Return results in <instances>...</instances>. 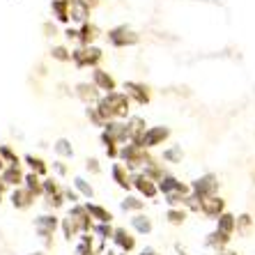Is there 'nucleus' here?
Here are the masks:
<instances>
[{
	"label": "nucleus",
	"instance_id": "nucleus-1",
	"mask_svg": "<svg viewBox=\"0 0 255 255\" xmlns=\"http://www.w3.org/2000/svg\"><path fill=\"white\" fill-rule=\"evenodd\" d=\"M95 106L106 122L108 120H129L131 118V99L122 90H115V92L104 95L99 99V104H95Z\"/></svg>",
	"mask_w": 255,
	"mask_h": 255
},
{
	"label": "nucleus",
	"instance_id": "nucleus-2",
	"mask_svg": "<svg viewBox=\"0 0 255 255\" xmlns=\"http://www.w3.org/2000/svg\"><path fill=\"white\" fill-rule=\"evenodd\" d=\"M118 159L125 163V168L129 172H140L147 163L154 161L149 156V149H145L142 145H138V142H127V145H122Z\"/></svg>",
	"mask_w": 255,
	"mask_h": 255
},
{
	"label": "nucleus",
	"instance_id": "nucleus-3",
	"mask_svg": "<svg viewBox=\"0 0 255 255\" xmlns=\"http://www.w3.org/2000/svg\"><path fill=\"white\" fill-rule=\"evenodd\" d=\"M106 42L113 48H129V46L140 44V35H138L131 25L120 23V25H115V28H111L106 32Z\"/></svg>",
	"mask_w": 255,
	"mask_h": 255
},
{
	"label": "nucleus",
	"instance_id": "nucleus-4",
	"mask_svg": "<svg viewBox=\"0 0 255 255\" xmlns=\"http://www.w3.org/2000/svg\"><path fill=\"white\" fill-rule=\"evenodd\" d=\"M104 60V51L99 46H78L71 51V62L76 69H97Z\"/></svg>",
	"mask_w": 255,
	"mask_h": 255
},
{
	"label": "nucleus",
	"instance_id": "nucleus-5",
	"mask_svg": "<svg viewBox=\"0 0 255 255\" xmlns=\"http://www.w3.org/2000/svg\"><path fill=\"white\" fill-rule=\"evenodd\" d=\"M122 92L131 99V104H136V106H147L149 101H152V88L147 83H142V81H125L122 85Z\"/></svg>",
	"mask_w": 255,
	"mask_h": 255
},
{
	"label": "nucleus",
	"instance_id": "nucleus-6",
	"mask_svg": "<svg viewBox=\"0 0 255 255\" xmlns=\"http://www.w3.org/2000/svg\"><path fill=\"white\" fill-rule=\"evenodd\" d=\"M219 186H221L219 177L212 175V172H207V175H202V177L191 182V193H196L200 200H205V198H209V196H216Z\"/></svg>",
	"mask_w": 255,
	"mask_h": 255
},
{
	"label": "nucleus",
	"instance_id": "nucleus-7",
	"mask_svg": "<svg viewBox=\"0 0 255 255\" xmlns=\"http://www.w3.org/2000/svg\"><path fill=\"white\" fill-rule=\"evenodd\" d=\"M170 136H172V131H170V127H166V125L147 127L145 138H142V147H145V149H154V147H159V145H163V142H166Z\"/></svg>",
	"mask_w": 255,
	"mask_h": 255
},
{
	"label": "nucleus",
	"instance_id": "nucleus-8",
	"mask_svg": "<svg viewBox=\"0 0 255 255\" xmlns=\"http://www.w3.org/2000/svg\"><path fill=\"white\" fill-rule=\"evenodd\" d=\"M74 95L83 101L85 106H95V104H99L104 92H101L92 81H81V83H76V88H74Z\"/></svg>",
	"mask_w": 255,
	"mask_h": 255
},
{
	"label": "nucleus",
	"instance_id": "nucleus-9",
	"mask_svg": "<svg viewBox=\"0 0 255 255\" xmlns=\"http://www.w3.org/2000/svg\"><path fill=\"white\" fill-rule=\"evenodd\" d=\"M55 228H58V216H53V214H42V216H37V219H35L37 235H39V237H42L48 246H51V237H53Z\"/></svg>",
	"mask_w": 255,
	"mask_h": 255
},
{
	"label": "nucleus",
	"instance_id": "nucleus-10",
	"mask_svg": "<svg viewBox=\"0 0 255 255\" xmlns=\"http://www.w3.org/2000/svg\"><path fill=\"white\" fill-rule=\"evenodd\" d=\"M90 81L97 85V88L104 92V95H108V92H115L118 90V81L113 78V74H108L106 69H101V67H97V69L90 71Z\"/></svg>",
	"mask_w": 255,
	"mask_h": 255
},
{
	"label": "nucleus",
	"instance_id": "nucleus-11",
	"mask_svg": "<svg viewBox=\"0 0 255 255\" xmlns=\"http://www.w3.org/2000/svg\"><path fill=\"white\" fill-rule=\"evenodd\" d=\"M131 184L145 198H156V193H159V184L152 182L149 177H145L142 172H133V175H131Z\"/></svg>",
	"mask_w": 255,
	"mask_h": 255
},
{
	"label": "nucleus",
	"instance_id": "nucleus-12",
	"mask_svg": "<svg viewBox=\"0 0 255 255\" xmlns=\"http://www.w3.org/2000/svg\"><path fill=\"white\" fill-rule=\"evenodd\" d=\"M159 193H163V196H170V193H184V196H189L191 186L184 184V182H179L177 177H172V175L166 172L159 182Z\"/></svg>",
	"mask_w": 255,
	"mask_h": 255
},
{
	"label": "nucleus",
	"instance_id": "nucleus-13",
	"mask_svg": "<svg viewBox=\"0 0 255 255\" xmlns=\"http://www.w3.org/2000/svg\"><path fill=\"white\" fill-rule=\"evenodd\" d=\"M223 209H226V200L221 196H209L200 202V212L205 216H209V219H219L223 214Z\"/></svg>",
	"mask_w": 255,
	"mask_h": 255
},
{
	"label": "nucleus",
	"instance_id": "nucleus-14",
	"mask_svg": "<svg viewBox=\"0 0 255 255\" xmlns=\"http://www.w3.org/2000/svg\"><path fill=\"white\" fill-rule=\"evenodd\" d=\"M90 9L88 5H85V0H71L69 2V18H71V23H78V25H83L90 21Z\"/></svg>",
	"mask_w": 255,
	"mask_h": 255
},
{
	"label": "nucleus",
	"instance_id": "nucleus-15",
	"mask_svg": "<svg viewBox=\"0 0 255 255\" xmlns=\"http://www.w3.org/2000/svg\"><path fill=\"white\" fill-rule=\"evenodd\" d=\"M127 127H129V133H131V142H138L142 145V138H145V131H147V122L142 115H131L127 120Z\"/></svg>",
	"mask_w": 255,
	"mask_h": 255
},
{
	"label": "nucleus",
	"instance_id": "nucleus-16",
	"mask_svg": "<svg viewBox=\"0 0 255 255\" xmlns=\"http://www.w3.org/2000/svg\"><path fill=\"white\" fill-rule=\"evenodd\" d=\"M35 193L32 191H28L25 186H16V189L12 191V196H9V200H12V205L16 209H28L35 205Z\"/></svg>",
	"mask_w": 255,
	"mask_h": 255
},
{
	"label": "nucleus",
	"instance_id": "nucleus-17",
	"mask_svg": "<svg viewBox=\"0 0 255 255\" xmlns=\"http://www.w3.org/2000/svg\"><path fill=\"white\" fill-rule=\"evenodd\" d=\"M101 37V30L97 28L95 23H83V25H78V44L81 46H95V42Z\"/></svg>",
	"mask_w": 255,
	"mask_h": 255
},
{
	"label": "nucleus",
	"instance_id": "nucleus-18",
	"mask_svg": "<svg viewBox=\"0 0 255 255\" xmlns=\"http://www.w3.org/2000/svg\"><path fill=\"white\" fill-rule=\"evenodd\" d=\"M69 216L78 223L81 232H90V230H92V216L88 214L85 205H74V207H71V212H69Z\"/></svg>",
	"mask_w": 255,
	"mask_h": 255
},
{
	"label": "nucleus",
	"instance_id": "nucleus-19",
	"mask_svg": "<svg viewBox=\"0 0 255 255\" xmlns=\"http://www.w3.org/2000/svg\"><path fill=\"white\" fill-rule=\"evenodd\" d=\"M111 177H113V182L120 186V189H127L129 191L131 186V172L125 168V163H113L111 166Z\"/></svg>",
	"mask_w": 255,
	"mask_h": 255
},
{
	"label": "nucleus",
	"instance_id": "nucleus-20",
	"mask_svg": "<svg viewBox=\"0 0 255 255\" xmlns=\"http://www.w3.org/2000/svg\"><path fill=\"white\" fill-rule=\"evenodd\" d=\"M0 177L7 186H23L25 172L21 170V166H5V170L0 172Z\"/></svg>",
	"mask_w": 255,
	"mask_h": 255
},
{
	"label": "nucleus",
	"instance_id": "nucleus-21",
	"mask_svg": "<svg viewBox=\"0 0 255 255\" xmlns=\"http://www.w3.org/2000/svg\"><path fill=\"white\" fill-rule=\"evenodd\" d=\"M69 2H71V0H51V12H53V18L58 21V23H62V25L71 23V18H69Z\"/></svg>",
	"mask_w": 255,
	"mask_h": 255
},
{
	"label": "nucleus",
	"instance_id": "nucleus-22",
	"mask_svg": "<svg viewBox=\"0 0 255 255\" xmlns=\"http://www.w3.org/2000/svg\"><path fill=\"white\" fill-rule=\"evenodd\" d=\"M113 242L118 244V246L125 251V253H129V251L136 249V237H131L129 232H127V228H115Z\"/></svg>",
	"mask_w": 255,
	"mask_h": 255
},
{
	"label": "nucleus",
	"instance_id": "nucleus-23",
	"mask_svg": "<svg viewBox=\"0 0 255 255\" xmlns=\"http://www.w3.org/2000/svg\"><path fill=\"white\" fill-rule=\"evenodd\" d=\"M85 209H88V214L92 219H97V223H111L113 221V214L108 212L106 207L97 205V202H85Z\"/></svg>",
	"mask_w": 255,
	"mask_h": 255
},
{
	"label": "nucleus",
	"instance_id": "nucleus-24",
	"mask_svg": "<svg viewBox=\"0 0 255 255\" xmlns=\"http://www.w3.org/2000/svg\"><path fill=\"white\" fill-rule=\"evenodd\" d=\"M23 161L28 163V168H30V172H35V175H39V177H44L48 172V166H46V161L44 159H39V156H35V154H25L23 156Z\"/></svg>",
	"mask_w": 255,
	"mask_h": 255
},
{
	"label": "nucleus",
	"instance_id": "nucleus-25",
	"mask_svg": "<svg viewBox=\"0 0 255 255\" xmlns=\"http://www.w3.org/2000/svg\"><path fill=\"white\" fill-rule=\"evenodd\" d=\"M216 221H219V226H216V230L223 232V235H232V230L237 228V219H235L232 214H228V212H223Z\"/></svg>",
	"mask_w": 255,
	"mask_h": 255
},
{
	"label": "nucleus",
	"instance_id": "nucleus-26",
	"mask_svg": "<svg viewBox=\"0 0 255 255\" xmlns=\"http://www.w3.org/2000/svg\"><path fill=\"white\" fill-rule=\"evenodd\" d=\"M23 186L28 191H32L35 196H42V193H44V191H42V177H39V175H35V172H25Z\"/></svg>",
	"mask_w": 255,
	"mask_h": 255
},
{
	"label": "nucleus",
	"instance_id": "nucleus-27",
	"mask_svg": "<svg viewBox=\"0 0 255 255\" xmlns=\"http://www.w3.org/2000/svg\"><path fill=\"white\" fill-rule=\"evenodd\" d=\"M53 149H55V154L62 156V159H74V147H71V142L67 138H58L53 142Z\"/></svg>",
	"mask_w": 255,
	"mask_h": 255
},
{
	"label": "nucleus",
	"instance_id": "nucleus-28",
	"mask_svg": "<svg viewBox=\"0 0 255 255\" xmlns=\"http://www.w3.org/2000/svg\"><path fill=\"white\" fill-rule=\"evenodd\" d=\"M142 175H145V177H149L152 179V182H156V184H159L161 182V177H163V175H166V170H163V168L159 166V163H156V161H152V163H147V166L142 168Z\"/></svg>",
	"mask_w": 255,
	"mask_h": 255
},
{
	"label": "nucleus",
	"instance_id": "nucleus-29",
	"mask_svg": "<svg viewBox=\"0 0 255 255\" xmlns=\"http://www.w3.org/2000/svg\"><path fill=\"white\" fill-rule=\"evenodd\" d=\"M182 159H184L182 145H170L168 149H163V161L166 163H182Z\"/></svg>",
	"mask_w": 255,
	"mask_h": 255
},
{
	"label": "nucleus",
	"instance_id": "nucleus-30",
	"mask_svg": "<svg viewBox=\"0 0 255 255\" xmlns=\"http://www.w3.org/2000/svg\"><path fill=\"white\" fill-rule=\"evenodd\" d=\"M131 226L136 228L140 235H147V232H152V221H149L147 216H142V214H136V216L131 219Z\"/></svg>",
	"mask_w": 255,
	"mask_h": 255
},
{
	"label": "nucleus",
	"instance_id": "nucleus-31",
	"mask_svg": "<svg viewBox=\"0 0 255 255\" xmlns=\"http://www.w3.org/2000/svg\"><path fill=\"white\" fill-rule=\"evenodd\" d=\"M0 156L5 161V166H21V159H18L16 152L9 145H0Z\"/></svg>",
	"mask_w": 255,
	"mask_h": 255
},
{
	"label": "nucleus",
	"instance_id": "nucleus-32",
	"mask_svg": "<svg viewBox=\"0 0 255 255\" xmlns=\"http://www.w3.org/2000/svg\"><path fill=\"white\" fill-rule=\"evenodd\" d=\"M120 207L125 209V212H140V209L145 207V202H142L140 198H136V196H127L125 200L120 202Z\"/></svg>",
	"mask_w": 255,
	"mask_h": 255
},
{
	"label": "nucleus",
	"instance_id": "nucleus-33",
	"mask_svg": "<svg viewBox=\"0 0 255 255\" xmlns=\"http://www.w3.org/2000/svg\"><path fill=\"white\" fill-rule=\"evenodd\" d=\"M62 232H65V239L71 242V237H76L78 232H81V228H78V223L71 216H67V219H62Z\"/></svg>",
	"mask_w": 255,
	"mask_h": 255
},
{
	"label": "nucleus",
	"instance_id": "nucleus-34",
	"mask_svg": "<svg viewBox=\"0 0 255 255\" xmlns=\"http://www.w3.org/2000/svg\"><path fill=\"white\" fill-rule=\"evenodd\" d=\"M166 219L170 221L172 226H182V223L186 221V212L182 207H170L168 209V214H166Z\"/></svg>",
	"mask_w": 255,
	"mask_h": 255
},
{
	"label": "nucleus",
	"instance_id": "nucleus-35",
	"mask_svg": "<svg viewBox=\"0 0 255 255\" xmlns=\"http://www.w3.org/2000/svg\"><path fill=\"white\" fill-rule=\"evenodd\" d=\"M51 58L58 60V62H71V51L62 44H58V46L51 48Z\"/></svg>",
	"mask_w": 255,
	"mask_h": 255
},
{
	"label": "nucleus",
	"instance_id": "nucleus-36",
	"mask_svg": "<svg viewBox=\"0 0 255 255\" xmlns=\"http://www.w3.org/2000/svg\"><path fill=\"white\" fill-rule=\"evenodd\" d=\"M65 191H60V193H53V196H44V202H46L48 209H60L65 205Z\"/></svg>",
	"mask_w": 255,
	"mask_h": 255
},
{
	"label": "nucleus",
	"instance_id": "nucleus-37",
	"mask_svg": "<svg viewBox=\"0 0 255 255\" xmlns=\"http://www.w3.org/2000/svg\"><path fill=\"white\" fill-rule=\"evenodd\" d=\"M85 118H88L95 127H99V129H104V125H106V120L101 118V113L97 111V106H88V108H85Z\"/></svg>",
	"mask_w": 255,
	"mask_h": 255
},
{
	"label": "nucleus",
	"instance_id": "nucleus-38",
	"mask_svg": "<svg viewBox=\"0 0 255 255\" xmlns=\"http://www.w3.org/2000/svg\"><path fill=\"white\" fill-rule=\"evenodd\" d=\"M74 189H76L83 198H92V196H95V189H92V186H90L83 177H76V179H74Z\"/></svg>",
	"mask_w": 255,
	"mask_h": 255
},
{
	"label": "nucleus",
	"instance_id": "nucleus-39",
	"mask_svg": "<svg viewBox=\"0 0 255 255\" xmlns=\"http://www.w3.org/2000/svg\"><path fill=\"white\" fill-rule=\"evenodd\" d=\"M92 232H95L99 239H113V228H111V223H97V226H92Z\"/></svg>",
	"mask_w": 255,
	"mask_h": 255
},
{
	"label": "nucleus",
	"instance_id": "nucleus-40",
	"mask_svg": "<svg viewBox=\"0 0 255 255\" xmlns=\"http://www.w3.org/2000/svg\"><path fill=\"white\" fill-rule=\"evenodd\" d=\"M42 196H53V193H60V191H62V186L58 184V182H55V179H42Z\"/></svg>",
	"mask_w": 255,
	"mask_h": 255
},
{
	"label": "nucleus",
	"instance_id": "nucleus-41",
	"mask_svg": "<svg viewBox=\"0 0 255 255\" xmlns=\"http://www.w3.org/2000/svg\"><path fill=\"white\" fill-rule=\"evenodd\" d=\"M228 239H230V235H223V232H212L207 239V246H223V244H228Z\"/></svg>",
	"mask_w": 255,
	"mask_h": 255
},
{
	"label": "nucleus",
	"instance_id": "nucleus-42",
	"mask_svg": "<svg viewBox=\"0 0 255 255\" xmlns=\"http://www.w3.org/2000/svg\"><path fill=\"white\" fill-rule=\"evenodd\" d=\"M62 191H65V198L71 205H78V200H81V193H78V191H74V189H62Z\"/></svg>",
	"mask_w": 255,
	"mask_h": 255
},
{
	"label": "nucleus",
	"instance_id": "nucleus-43",
	"mask_svg": "<svg viewBox=\"0 0 255 255\" xmlns=\"http://www.w3.org/2000/svg\"><path fill=\"white\" fill-rule=\"evenodd\" d=\"M85 168H88V170L92 172V175H99V172H101L99 161H97V159H88V161H85Z\"/></svg>",
	"mask_w": 255,
	"mask_h": 255
},
{
	"label": "nucleus",
	"instance_id": "nucleus-44",
	"mask_svg": "<svg viewBox=\"0 0 255 255\" xmlns=\"http://www.w3.org/2000/svg\"><path fill=\"white\" fill-rule=\"evenodd\" d=\"M65 39H69V42H78V28H67L65 30Z\"/></svg>",
	"mask_w": 255,
	"mask_h": 255
},
{
	"label": "nucleus",
	"instance_id": "nucleus-45",
	"mask_svg": "<svg viewBox=\"0 0 255 255\" xmlns=\"http://www.w3.org/2000/svg\"><path fill=\"white\" fill-rule=\"evenodd\" d=\"M53 170L58 172L60 177H65V175H67V166L62 163V161H55V163H53Z\"/></svg>",
	"mask_w": 255,
	"mask_h": 255
},
{
	"label": "nucleus",
	"instance_id": "nucleus-46",
	"mask_svg": "<svg viewBox=\"0 0 255 255\" xmlns=\"http://www.w3.org/2000/svg\"><path fill=\"white\" fill-rule=\"evenodd\" d=\"M99 2H101V0H85V5H88L90 9H95V7H99Z\"/></svg>",
	"mask_w": 255,
	"mask_h": 255
},
{
	"label": "nucleus",
	"instance_id": "nucleus-47",
	"mask_svg": "<svg viewBox=\"0 0 255 255\" xmlns=\"http://www.w3.org/2000/svg\"><path fill=\"white\" fill-rule=\"evenodd\" d=\"M140 255H159V253H156V251L154 249H145V251H142V253Z\"/></svg>",
	"mask_w": 255,
	"mask_h": 255
},
{
	"label": "nucleus",
	"instance_id": "nucleus-48",
	"mask_svg": "<svg viewBox=\"0 0 255 255\" xmlns=\"http://www.w3.org/2000/svg\"><path fill=\"white\" fill-rule=\"evenodd\" d=\"M5 189H7V184L2 182V177H0V193H5Z\"/></svg>",
	"mask_w": 255,
	"mask_h": 255
},
{
	"label": "nucleus",
	"instance_id": "nucleus-49",
	"mask_svg": "<svg viewBox=\"0 0 255 255\" xmlns=\"http://www.w3.org/2000/svg\"><path fill=\"white\" fill-rule=\"evenodd\" d=\"M5 170V161H2V156H0V172Z\"/></svg>",
	"mask_w": 255,
	"mask_h": 255
},
{
	"label": "nucleus",
	"instance_id": "nucleus-50",
	"mask_svg": "<svg viewBox=\"0 0 255 255\" xmlns=\"http://www.w3.org/2000/svg\"><path fill=\"white\" fill-rule=\"evenodd\" d=\"M104 255H115V253H113V251H108V253H104Z\"/></svg>",
	"mask_w": 255,
	"mask_h": 255
},
{
	"label": "nucleus",
	"instance_id": "nucleus-51",
	"mask_svg": "<svg viewBox=\"0 0 255 255\" xmlns=\"http://www.w3.org/2000/svg\"><path fill=\"white\" fill-rule=\"evenodd\" d=\"M0 205H2V193H0Z\"/></svg>",
	"mask_w": 255,
	"mask_h": 255
},
{
	"label": "nucleus",
	"instance_id": "nucleus-52",
	"mask_svg": "<svg viewBox=\"0 0 255 255\" xmlns=\"http://www.w3.org/2000/svg\"><path fill=\"white\" fill-rule=\"evenodd\" d=\"M32 255H44V253H32Z\"/></svg>",
	"mask_w": 255,
	"mask_h": 255
}]
</instances>
